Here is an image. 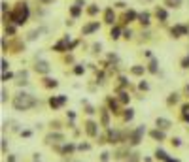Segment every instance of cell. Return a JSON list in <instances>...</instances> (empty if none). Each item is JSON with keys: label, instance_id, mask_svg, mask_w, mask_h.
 Returning a JSON list of instances; mask_svg holds the SVG:
<instances>
[{"label": "cell", "instance_id": "1", "mask_svg": "<svg viewBox=\"0 0 189 162\" xmlns=\"http://www.w3.org/2000/svg\"><path fill=\"white\" fill-rule=\"evenodd\" d=\"M13 106L17 107V110H27V107H30V106H34V98L32 96H28V94H19L17 98L13 100Z\"/></svg>", "mask_w": 189, "mask_h": 162}, {"label": "cell", "instance_id": "2", "mask_svg": "<svg viewBox=\"0 0 189 162\" xmlns=\"http://www.w3.org/2000/svg\"><path fill=\"white\" fill-rule=\"evenodd\" d=\"M36 70H38V72H42V74H47V72H49V64H47V62H43V60H40V62L36 64Z\"/></svg>", "mask_w": 189, "mask_h": 162}, {"label": "cell", "instance_id": "3", "mask_svg": "<svg viewBox=\"0 0 189 162\" xmlns=\"http://www.w3.org/2000/svg\"><path fill=\"white\" fill-rule=\"evenodd\" d=\"M157 126H161V128H168V126H170V121H166V119H157Z\"/></svg>", "mask_w": 189, "mask_h": 162}, {"label": "cell", "instance_id": "4", "mask_svg": "<svg viewBox=\"0 0 189 162\" xmlns=\"http://www.w3.org/2000/svg\"><path fill=\"white\" fill-rule=\"evenodd\" d=\"M96 28H98V23H93V25H89V27L83 28V34H89V32H93V30H96Z\"/></svg>", "mask_w": 189, "mask_h": 162}, {"label": "cell", "instance_id": "5", "mask_svg": "<svg viewBox=\"0 0 189 162\" xmlns=\"http://www.w3.org/2000/svg\"><path fill=\"white\" fill-rule=\"evenodd\" d=\"M106 21L108 23H114V12L112 9H106Z\"/></svg>", "mask_w": 189, "mask_h": 162}, {"label": "cell", "instance_id": "6", "mask_svg": "<svg viewBox=\"0 0 189 162\" xmlns=\"http://www.w3.org/2000/svg\"><path fill=\"white\" fill-rule=\"evenodd\" d=\"M140 23L148 25V23H149V15H148V13H142V15H140Z\"/></svg>", "mask_w": 189, "mask_h": 162}, {"label": "cell", "instance_id": "7", "mask_svg": "<svg viewBox=\"0 0 189 162\" xmlns=\"http://www.w3.org/2000/svg\"><path fill=\"white\" fill-rule=\"evenodd\" d=\"M157 158H161V160H166V153H164V151H157Z\"/></svg>", "mask_w": 189, "mask_h": 162}, {"label": "cell", "instance_id": "8", "mask_svg": "<svg viewBox=\"0 0 189 162\" xmlns=\"http://www.w3.org/2000/svg\"><path fill=\"white\" fill-rule=\"evenodd\" d=\"M157 17H161V19H166V12H164V9H157Z\"/></svg>", "mask_w": 189, "mask_h": 162}, {"label": "cell", "instance_id": "9", "mask_svg": "<svg viewBox=\"0 0 189 162\" xmlns=\"http://www.w3.org/2000/svg\"><path fill=\"white\" fill-rule=\"evenodd\" d=\"M144 72V68H140V66H134V68H132V74H136V75H140Z\"/></svg>", "mask_w": 189, "mask_h": 162}, {"label": "cell", "instance_id": "10", "mask_svg": "<svg viewBox=\"0 0 189 162\" xmlns=\"http://www.w3.org/2000/svg\"><path fill=\"white\" fill-rule=\"evenodd\" d=\"M149 70H151L153 74L157 72V60H151V68H149Z\"/></svg>", "mask_w": 189, "mask_h": 162}, {"label": "cell", "instance_id": "11", "mask_svg": "<svg viewBox=\"0 0 189 162\" xmlns=\"http://www.w3.org/2000/svg\"><path fill=\"white\" fill-rule=\"evenodd\" d=\"M72 15H74V17L80 15V8H77V6H74V8H72Z\"/></svg>", "mask_w": 189, "mask_h": 162}, {"label": "cell", "instance_id": "12", "mask_svg": "<svg viewBox=\"0 0 189 162\" xmlns=\"http://www.w3.org/2000/svg\"><path fill=\"white\" fill-rule=\"evenodd\" d=\"M47 81V87H57V81L55 79H46Z\"/></svg>", "mask_w": 189, "mask_h": 162}, {"label": "cell", "instance_id": "13", "mask_svg": "<svg viewBox=\"0 0 189 162\" xmlns=\"http://www.w3.org/2000/svg\"><path fill=\"white\" fill-rule=\"evenodd\" d=\"M87 126H89V128H87V130H89V134H95V124H93V123H89Z\"/></svg>", "mask_w": 189, "mask_h": 162}, {"label": "cell", "instance_id": "14", "mask_svg": "<svg viewBox=\"0 0 189 162\" xmlns=\"http://www.w3.org/2000/svg\"><path fill=\"white\" fill-rule=\"evenodd\" d=\"M112 38H114V40H115V38H119V30H117V28H114V30H112Z\"/></svg>", "mask_w": 189, "mask_h": 162}, {"label": "cell", "instance_id": "15", "mask_svg": "<svg viewBox=\"0 0 189 162\" xmlns=\"http://www.w3.org/2000/svg\"><path fill=\"white\" fill-rule=\"evenodd\" d=\"M182 66H183V68H189V57H185V59H183V62H182Z\"/></svg>", "mask_w": 189, "mask_h": 162}, {"label": "cell", "instance_id": "16", "mask_svg": "<svg viewBox=\"0 0 189 162\" xmlns=\"http://www.w3.org/2000/svg\"><path fill=\"white\" fill-rule=\"evenodd\" d=\"M9 77H12V74H6V72H4V74H2V79H4V81H8V79H9Z\"/></svg>", "mask_w": 189, "mask_h": 162}, {"label": "cell", "instance_id": "17", "mask_svg": "<svg viewBox=\"0 0 189 162\" xmlns=\"http://www.w3.org/2000/svg\"><path fill=\"white\" fill-rule=\"evenodd\" d=\"M153 138H159V139H161V138H163V132H157V130H155V132H153Z\"/></svg>", "mask_w": 189, "mask_h": 162}, {"label": "cell", "instance_id": "18", "mask_svg": "<svg viewBox=\"0 0 189 162\" xmlns=\"http://www.w3.org/2000/svg\"><path fill=\"white\" fill-rule=\"evenodd\" d=\"M125 119H132V110H129V111L125 113Z\"/></svg>", "mask_w": 189, "mask_h": 162}, {"label": "cell", "instance_id": "19", "mask_svg": "<svg viewBox=\"0 0 189 162\" xmlns=\"http://www.w3.org/2000/svg\"><path fill=\"white\" fill-rule=\"evenodd\" d=\"M127 19H134V12H129V13H127Z\"/></svg>", "mask_w": 189, "mask_h": 162}, {"label": "cell", "instance_id": "20", "mask_svg": "<svg viewBox=\"0 0 189 162\" xmlns=\"http://www.w3.org/2000/svg\"><path fill=\"white\" fill-rule=\"evenodd\" d=\"M74 72H76V74H83V68H81V66H77V68H76Z\"/></svg>", "mask_w": 189, "mask_h": 162}]
</instances>
